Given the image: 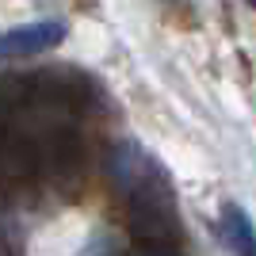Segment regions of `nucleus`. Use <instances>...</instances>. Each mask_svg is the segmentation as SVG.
I'll return each instance as SVG.
<instances>
[{
    "mask_svg": "<svg viewBox=\"0 0 256 256\" xmlns=\"http://www.w3.org/2000/svg\"><path fill=\"white\" fill-rule=\"evenodd\" d=\"M111 180L126 195V214L130 230L138 237V248H153V252L180 248L176 195L157 160H150L138 146H118L111 153Z\"/></svg>",
    "mask_w": 256,
    "mask_h": 256,
    "instance_id": "1",
    "label": "nucleus"
},
{
    "mask_svg": "<svg viewBox=\"0 0 256 256\" xmlns=\"http://www.w3.org/2000/svg\"><path fill=\"white\" fill-rule=\"evenodd\" d=\"M222 234L234 252H256V230L241 206H234V203L222 206Z\"/></svg>",
    "mask_w": 256,
    "mask_h": 256,
    "instance_id": "3",
    "label": "nucleus"
},
{
    "mask_svg": "<svg viewBox=\"0 0 256 256\" xmlns=\"http://www.w3.org/2000/svg\"><path fill=\"white\" fill-rule=\"evenodd\" d=\"M248 4H252V8H256V0H248Z\"/></svg>",
    "mask_w": 256,
    "mask_h": 256,
    "instance_id": "4",
    "label": "nucleus"
},
{
    "mask_svg": "<svg viewBox=\"0 0 256 256\" xmlns=\"http://www.w3.org/2000/svg\"><path fill=\"white\" fill-rule=\"evenodd\" d=\"M62 38H65V23H58V20H42V23H23V27H12V31L0 34V62L42 54V50H50V46H58Z\"/></svg>",
    "mask_w": 256,
    "mask_h": 256,
    "instance_id": "2",
    "label": "nucleus"
}]
</instances>
